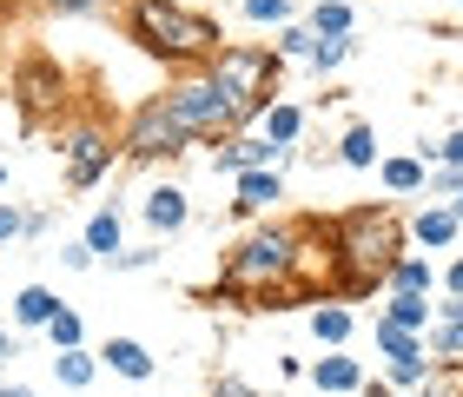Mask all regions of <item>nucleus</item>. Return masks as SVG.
Returning a JSON list of instances; mask_svg holds the SVG:
<instances>
[{
  "label": "nucleus",
  "instance_id": "1",
  "mask_svg": "<svg viewBox=\"0 0 463 397\" xmlns=\"http://www.w3.org/2000/svg\"><path fill=\"white\" fill-rule=\"evenodd\" d=\"M397 259H404V225H397V213L391 205H351L325 232L331 298H371L377 285H391Z\"/></svg>",
  "mask_w": 463,
  "mask_h": 397
},
{
  "label": "nucleus",
  "instance_id": "2",
  "mask_svg": "<svg viewBox=\"0 0 463 397\" xmlns=\"http://www.w3.org/2000/svg\"><path fill=\"white\" fill-rule=\"evenodd\" d=\"M305 245H311V225H265V232L239 239L219 265V298H305L318 291L305 271Z\"/></svg>",
  "mask_w": 463,
  "mask_h": 397
},
{
  "label": "nucleus",
  "instance_id": "3",
  "mask_svg": "<svg viewBox=\"0 0 463 397\" xmlns=\"http://www.w3.org/2000/svg\"><path fill=\"white\" fill-rule=\"evenodd\" d=\"M126 40H139L165 67H205L219 53V20L179 7V0H126Z\"/></svg>",
  "mask_w": 463,
  "mask_h": 397
},
{
  "label": "nucleus",
  "instance_id": "4",
  "mask_svg": "<svg viewBox=\"0 0 463 397\" xmlns=\"http://www.w3.org/2000/svg\"><path fill=\"white\" fill-rule=\"evenodd\" d=\"M205 73L225 87V99L239 107L245 119H259L271 99H279V47H251V40H232L205 60Z\"/></svg>",
  "mask_w": 463,
  "mask_h": 397
},
{
  "label": "nucleus",
  "instance_id": "5",
  "mask_svg": "<svg viewBox=\"0 0 463 397\" xmlns=\"http://www.w3.org/2000/svg\"><path fill=\"white\" fill-rule=\"evenodd\" d=\"M165 99H173V113H179V127L193 133V139H232L245 127V113L225 99V87L213 73H185V80H173L165 87Z\"/></svg>",
  "mask_w": 463,
  "mask_h": 397
},
{
  "label": "nucleus",
  "instance_id": "6",
  "mask_svg": "<svg viewBox=\"0 0 463 397\" xmlns=\"http://www.w3.org/2000/svg\"><path fill=\"white\" fill-rule=\"evenodd\" d=\"M185 146H193V133L179 127V113H173L165 93H153L133 119H126V133H119L126 159H173V153H185Z\"/></svg>",
  "mask_w": 463,
  "mask_h": 397
},
{
  "label": "nucleus",
  "instance_id": "7",
  "mask_svg": "<svg viewBox=\"0 0 463 397\" xmlns=\"http://www.w3.org/2000/svg\"><path fill=\"white\" fill-rule=\"evenodd\" d=\"M113 133L99 127V119H80V127H67L60 133V159H67V185L73 193H87V185H99L113 173Z\"/></svg>",
  "mask_w": 463,
  "mask_h": 397
},
{
  "label": "nucleus",
  "instance_id": "8",
  "mask_svg": "<svg viewBox=\"0 0 463 397\" xmlns=\"http://www.w3.org/2000/svg\"><path fill=\"white\" fill-rule=\"evenodd\" d=\"M14 99H20L27 119H53L60 107H67V73H60L47 53H27L14 67Z\"/></svg>",
  "mask_w": 463,
  "mask_h": 397
},
{
  "label": "nucleus",
  "instance_id": "9",
  "mask_svg": "<svg viewBox=\"0 0 463 397\" xmlns=\"http://www.w3.org/2000/svg\"><path fill=\"white\" fill-rule=\"evenodd\" d=\"M279 199H285L279 165H259V173H239V199H232V213L251 219V213H265V205H279Z\"/></svg>",
  "mask_w": 463,
  "mask_h": 397
},
{
  "label": "nucleus",
  "instance_id": "10",
  "mask_svg": "<svg viewBox=\"0 0 463 397\" xmlns=\"http://www.w3.org/2000/svg\"><path fill=\"white\" fill-rule=\"evenodd\" d=\"M139 213H146V225H153V232H185L193 205H185V185H153Z\"/></svg>",
  "mask_w": 463,
  "mask_h": 397
},
{
  "label": "nucleus",
  "instance_id": "11",
  "mask_svg": "<svg viewBox=\"0 0 463 397\" xmlns=\"http://www.w3.org/2000/svg\"><path fill=\"white\" fill-rule=\"evenodd\" d=\"M99 364H107V371H119V378H133V384H146V378H153V351H146L139 338H107V345H99Z\"/></svg>",
  "mask_w": 463,
  "mask_h": 397
},
{
  "label": "nucleus",
  "instance_id": "12",
  "mask_svg": "<svg viewBox=\"0 0 463 397\" xmlns=\"http://www.w3.org/2000/svg\"><path fill=\"white\" fill-rule=\"evenodd\" d=\"M60 311H67V298L47 285H20V298H14V325H27V331H47Z\"/></svg>",
  "mask_w": 463,
  "mask_h": 397
},
{
  "label": "nucleus",
  "instance_id": "13",
  "mask_svg": "<svg viewBox=\"0 0 463 397\" xmlns=\"http://www.w3.org/2000/svg\"><path fill=\"white\" fill-rule=\"evenodd\" d=\"M430 351L444 364H457L463 358V298H444L437 305V325H430Z\"/></svg>",
  "mask_w": 463,
  "mask_h": 397
},
{
  "label": "nucleus",
  "instance_id": "14",
  "mask_svg": "<svg viewBox=\"0 0 463 397\" xmlns=\"http://www.w3.org/2000/svg\"><path fill=\"white\" fill-rule=\"evenodd\" d=\"M411 239H417V245H457V239H463V219L450 213V205H430V213H417Z\"/></svg>",
  "mask_w": 463,
  "mask_h": 397
},
{
  "label": "nucleus",
  "instance_id": "15",
  "mask_svg": "<svg viewBox=\"0 0 463 397\" xmlns=\"http://www.w3.org/2000/svg\"><path fill=\"white\" fill-rule=\"evenodd\" d=\"M318 391H331V397H345V391H364V371H357V358H345V351H331V358H318Z\"/></svg>",
  "mask_w": 463,
  "mask_h": 397
},
{
  "label": "nucleus",
  "instance_id": "16",
  "mask_svg": "<svg viewBox=\"0 0 463 397\" xmlns=\"http://www.w3.org/2000/svg\"><path fill=\"white\" fill-rule=\"evenodd\" d=\"M259 119H265V139H271V146H285V153H291V139L305 133V113L291 107V99H271V107H265Z\"/></svg>",
  "mask_w": 463,
  "mask_h": 397
},
{
  "label": "nucleus",
  "instance_id": "17",
  "mask_svg": "<svg viewBox=\"0 0 463 397\" xmlns=\"http://www.w3.org/2000/svg\"><path fill=\"white\" fill-rule=\"evenodd\" d=\"M311 331H318V345L345 351V338H351V311H345V298H325L318 311H311Z\"/></svg>",
  "mask_w": 463,
  "mask_h": 397
},
{
  "label": "nucleus",
  "instance_id": "18",
  "mask_svg": "<svg viewBox=\"0 0 463 397\" xmlns=\"http://www.w3.org/2000/svg\"><path fill=\"white\" fill-rule=\"evenodd\" d=\"M384 318H391V325H404V331H424V325H430V298H424V291H391Z\"/></svg>",
  "mask_w": 463,
  "mask_h": 397
},
{
  "label": "nucleus",
  "instance_id": "19",
  "mask_svg": "<svg viewBox=\"0 0 463 397\" xmlns=\"http://www.w3.org/2000/svg\"><path fill=\"white\" fill-rule=\"evenodd\" d=\"M232 146H239V173H259V165L285 159V146H271L265 133H232Z\"/></svg>",
  "mask_w": 463,
  "mask_h": 397
},
{
  "label": "nucleus",
  "instance_id": "20",
  "mask_svg": "<svg viewBox=\"0 0 463 397\" xmlns=\"http://www.w3.org/2000/svg\"><path fill=\"white\" fill-rule=\"evenodd\" d=\"M87 245H93V259L126 252V245H119V213H113V205H99V213L87 219Z\"/></svg>",
  "mask_w": 463,
  "mask_h": 397
},
{
  "label": "nucleus",
  "instance_id": "21",
  "mask_svg": "<svg viewBox=\"0 0 463 397\" xmlns=\"http://www.w3.org/2000/svg\"><path fill=\"white\" fill-rule=\"evenodd\" d=\"M377 179H384L391 193H424L430 165H424V159H384V165H377Z\"/></svg>",
  "mask_w": 463,
  "mask_h": 397
},
{
  "label": "nucleus",
  "instance_id": "22",
  "mask_svg": "<svg viewBox=\"0 0 463 397\" xmlns=\"http://www.w3.org/2000/svg\"><path fill=\"white\" fill-rule=\"evenodd\" d=\"M93 371H99V364L87 358V345H80V351H53V378L67 384V391H87V384H93Z\"/></svg>",
  "mask_w": 463,
  "mask_h": 397
},
{
  "label": "nucleus",
  "instance_id": "23",
  "mask_svg": "<svg viewBox=\"0 0 463 397\" xmlns=\"http://www.w3.org/2000/svg\"><path fill=\"white\" fill-rule=\"evenodd\" d=\"M311 33H318V40L351 33V0H318V7H311Z\"/></svg>",
  "mask_w": 463,
  "mask_h": 397
},
{
  "label": "nucleus",
  "instance_id": "24",
  "mask_svg": "<svg viewBox=\"0 0 463 397\" xmlns=\"http://www.w3.org/2000/svg\"><path fill=\"white\" fill-rule=\"evenodd\" d=\"M338 159H345V165H357V173H364V165H377V133H371V127H345Z\"/></svg>",
  "mask_w": 463,
  "mask_h": 397
},
{
  "label": "nucleus",
  "instance_id": "25",
  "mask_svg": "<svg viewBox=\"0 0 463 397\" xmlns=\"http://www.w3.org/2000/svg\"><path fill=\"white\" fill-rule=\"evenodd\" d=\"M430 285H437L430 259H411V252H404V259L391 265V291H430Z\"/></svg>",
  "mask_w": 463,
  "mask_h": 397
},
{
  "label": "nucleus",
  "instance_id": "26",
  "mask_svg": "<svg viewBox=\"0 0 463 397\" xmlns=\"http://www.w3.org/2000/svg\"><path fill=\"white\" fill-rule=\"evenodd\" d=\"M311 47H318L311 20H285V27H279V60H311Z\"/></svg>",
  "mask_w": 463,
  "mask_h": 397
},
{
  "label": "nucleus",
  "instance_id": "27",
  "mask_svg": "<svg viewBox=\"0 0 463 397\" xmlns=\"http://www.w3.org/2000/svg\"><path fill=\"white\" fill-rule=\"evenodd\" d=\"M377 351H384V358H417V331H404V325H391V318H377Z\"/></svg>",
  "mask_w": 463,
  "mask_h": 397
},
{
  "label": "nucleus",
  "instance_id": "28",
  "mask_svg": "<svg viewBox=\"0 0 463 397\" xmlns=\"http://www.w3.org/2000/svg\"><path fill=\"white\" fill-rule=\"evenodd\" d=\"M47 338H53V351H80V345H87V325H80V311H60V318L47 325Z\"/></svg>",
  "mask_w": 463,
  "mask_h": 397
},
{
  "label": "nucleus",
  "instance_id": "29",
  "mask_svg": "<svg viewBox=\"0 0 463 397\" xmlns=\"http://www.w3.org/2000/svg\"><path fill=\"white\" fill-rule=\"evenodd\" d=\"M351 47H357L351 33H338V40H318V47H311V67H318V73H331V67H345V60H351Z\"/></svg>",
  "mask_w": 463,
  "mask_h": 397
},
{
  "label": "nucleus",
  "instance_id": "30",
  "mask_svg": "<svg viewBox=\"0 0 463 397\" xmlns=\"http://www.w3.org/2000/svg\"><path fill=\"white\" fill-rule=\"evenodd\" d=\"M424 397H463V364H437L424 378Z\"/></svg>",
  "mask_w": 463,
  "mask_h": 397
},
{
  "label": "nucleus",
  "instance_id": "31",
  "mask_svg": "<svg viewBox=\"0 0 463 397\" xmlns=\"http://www.w3.org/2000/svg\"><path fill=\"white\" fill-rule=\"evenodd\" d=\"M430 371H437V364L424 358V351H417V358H391V378H397V384H424Z\"/></svg>",
  "mask_w": 463,
  "mask_h": 397
},
{
  "label": "nucleus",
  "instance_id": "32",
  "mask_svg": "<svg viewBox=\"0 0 463 397\" xmlns=\"http://www.w3.org/2000/svg\"><path fill=\"white\" fill-rule=\"evenodd\" d=\"M430 193H444V199H463V165H430Z\"/></svg>",
  "mask_w": 463,
  "mask_h": 397
},
{
  "label": "nucleus",
  "instance_id": "33",
  "mask_svg": "<svg viewBox=\"0 0 463 397\" xmlns=\"http://www.w3.org/2000/svg\"><path fill=\"white\" fill-rule=\"evenodd\" d=\"M245 14H251V20H279V27H285V20H291V0H245Z\"/></svg>",
  "mask_w": 463,
  "mask_h": 397
},
{
  "label": "nucleus",
  "instance_id": "34",
  "mask_svg": "<svg viewBox=\"0 0 463 397\" xmlns=\"http://www.w3.org/2000/svg\"><path fill=\"white\" fill-rule=\"evenodd\" d=\"M430 153V165H463V133H450L444 146H424Z\"/></svg>",
  "mask_w": 463,
  "mask_h": 397
},
{
  "label": "nucleus",
  "instance_id": "35",
  "mask_svg": "<svg viewBox=\"0 0 463 397\" xmlns=\"http://www.w3.org/2000/svg\"><path fill=\"white\" fill-rule=\"evenodd\" d=\"M153 259H159V252H153V245H139V252H113L107 265H113V271H146V265H153Z\"/></svg>",
  "mask_w": 463,
  "mask_h": 397
},
{
  "label": "nucleus",
  "instance_id": "36",
  "mask_svg": "<svg viewBox=\"0 0 463 397\" xmlns=\"http://www.w3.org/2000/svg\"><path fill=\"white\" fill-rule=\"evenodd\" d=\"M60 265H67V271H87V265H93V245H87V239L60 245Z\"/></svg>",
  "mask_w": 463,
  "mask_h": 397
},
{
  "label": "nucleus",
  "instance_id": "37",
  "mask_svg": "<svg viewBox=\"0 0 463 397\" xmlns=\"http://www.w3.org/2000/svg\"><path fill=\"white\" fill-rule=\"evenodd\" d=\"M213 173H225V179H239V146H232V139H225L219 153H213Z\"/></svg>",
  "mask_w": 463,
  "mask_h": 397
},
{
  "label": "nucleus",
  "instance_id": "38",
  "mask_svg": "<svg viewBox=\"0 0 463 397\" xmlns=\"http://www.w3.org/2000/svg\"><path fill=\"white\" fill-rule=\"evenodd\" d=\"M20 232H27V219H20L14 205H0V245H7V239H20Z\"/></svg>",
  "mask_w": 463,
  "mask_h": 397
},
{
  "label": "nucleus",
  "instance_id": "39",
  "mask_svg": "<svg viewBox=\"0 0 463 397\" xmlns=\"http://www.w3.org/2000/svg\"><path fill=\"white\" fill-rule=\"evenodd\" d=\"M213 397H259V391H251L245 378H219V384H213Z\"/></svg>",
  "mask_w": 463,
  "mask_h": 397
},
{
  "label": "nucleus",
  "instance_id": "40",
  "mask_svg": "<svg viewBox=\"0 0 463 397\" xmlns=\"http://www.w3.org/2000/svg\"><path fill=\"white\" fill-rule=\"evenodd\" d=\"M444 291H450V298H463V259H457V265L444 271Z\"/></svg>",
  "mask_w": 463,
  "mask_h": 397
},
{
  "label": "nucleus",
  "instance_id": "41",
  "mask_svg": "<svg viewBox=\"0 0 463 397\" xmlns=\"http://www.w3.org/2000/svg\"><path fill=\"white\" fill-rule=\"evenodd\" d=\"M53 7H60V14H93L99 0H53Z\"/></svg>",
  "mask_w": 463,
  "mask_h": 397
},
{
  "label": "nucleus",
  "instance_id": "42",
  "mask_svg": "<svg viewBox=\"0 0 463 397\" xmlns=\"http://www.w3.org/2000/svg\"><path fill=\"white\" fill-rule=\"evenodd\" d=\"M364 397H391V384H377V378H364Z\"/></svg>",
  "mask_w": 463,
  "mask_h": 397
},
{
  "label": "nucleus",
  "instance_id": "43",
  "mask_svg": "<svg viewBox=\"0 0 463 397\" xmlns=\"http://www.w3.org/2000/svg\"><path fill=\"white\" fill-rule=\"evenodd\" d=\"M0 397H33L27 384H0Z\"/></svg>",
  "mask_w": 463,
  "mask_h": 397
},
{
  "label": "nucleus",
  "instance_id": "44",
  "mask_svg": "<svg viewBox=\"0 0 463 397\" xmlns=\"http://www.w3.org/2000/svg\"><path fill=\"white\" fill-rule=\"evenodd\" d=\"M0 358H14V338H7V331H0Z\"/></svg>",
  "mask_w": 463,
  "mask_h": 397
},
{
  "label": "nucleus",
  "instance_id": "45",
  "mask_svg": "<svg viewBox=\"0 0 463 397\" xmlns=\"http://www.w3.org/2000/svg\"><path fill=\"white\" fill-rule=\"evenodd\" d=\"M450 213H457V219H463V199H450Z\"/></svg>",
  "mask_w": 463,
  "mask_h": 397
},
{
  "label": "nucleus",
  "instance_id": "46",
  "mask_svg": "<svg viewBox=\"0 0 463 397\" xmlns=\"http://www.w3.org/2000/svg\"><path fill=\"white\" fill-rule=\"evenodd\" d=\"M0 14H7V0H0Z\"/></svg>",
  "mask_w": 463,
  "mask_h": 397
},
{
  "label": "nucleus",
  "instance_id": "47",
  "mask_svg": "<svg viewBox=\"0 0 463 397\" xmlns=\"http://www.w3.org/2000/svg\"><path fill=\"white\" fill-rule=\"evenodd\" d=\"M457 7H463V0H457Z\"/></svg>",
  "mask_w": 463,
  "mask_h": 397
}]
</instances>
